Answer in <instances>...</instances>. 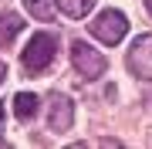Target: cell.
<instances>
[{
  "mask_svg": "<svg viewBox=\"0 0 152 149\" xmlns=\"http://www.w3.org/2000/svg\"><path fill=\"white\" fill-rule=\"evenodd\" d=\"M54 54H58V37L44 31V34H34V37L27 41L20 61H24V68H27L31 75H41V71H48V68H51Z\"/></svg>",
  "mask_w": 152,
  "mask_h": 149,
  "instance_id": "obj_1",
  "label": "cell"
},
{
  "mask_svg": "<svg viewBox=\"0 0 152 149\" xmlns=\"http://www.w3.org/2000/svg\"><path fill=\"white\" fill-rule=\"evenodd\" d=\"M88 31L102 44H122V37L129 34V17L122 10H102L95 21H88Z\"/></svg>",
  "mask_w": 152,
  "mask_h": 149,
  "instance_id": "obj_2",
  "label": "cell"
},
{
  "mask_svg": "<svg viewBox=\"0 0 152 149\" xmlns=\"http://www.w3.org/2000/svg\"><path fill=\"white\" fill-rule=\"evenodd\" d=\"M71 65H75V71L81 75V78H98V75H105L108 61H105V54L95 51L91 44L75 41V44H71Z\"/></svg>",
  "mask_w": 152,
  "mask_h": 149,
  "instance_id": "obj_3",
  "label": "cell"
},
{
  "mask_svg": "<svg viewBox=\"0 0 152 149\" xmlns=\"http://www.w3.org/2000/svg\"><path fill=\"white\" fill-rule=\"evenodd\" d=\"M125 65H129V71L135 78H142V81L152 78V34H139L135 37V44L129 48Z\"/></svg>",
  "mask_w": 152,
  "mask_h": 149,
  "instance_id": "obj_4",
  "label": "cell"
},
{
  "mask_svg": "<svg viewBox=\"0 0 152 149\" xmlns=\"http://www.w3.org/2000/svg\"><path fill=\"white\" fill-rule=\"evenodd\" d=\"M71 119H75V105H71V98L61 95V92H51L48 95V129H51V132H68V129H71Z\"/></svg>",
  "mask_w": 152,
  "mask_h": 149,
  "instance_id": "obj_5",
  "label": "cell"
},
{
  "mask_svg": "<svg viewBox=\"0 0 152 149\" xmlns=\"http://www.w3.org/2000/svg\"><path fill=\"white\" fill-rule=\"evenodd\" d=\"M24 17L20 14H14V10H0V48H10L14 44V37L24 31Z\"/></svg>",
  "mask_w": 152,
  "mask_h": 149,
  "instance_id": "obj_6",
  "label": "cell"
},
{
  "mask_svg": "<svg viewBox=\"0 0 152 149\" xmlns=\"http://www.w3.org/2000/svg\"><path fill=\"white\" fill-rule=\"evenodd\" d=\"M37 105H41V98L34 92H20V95H14V115L20 119V122H27V119H34Z\"/></svg>",
  "mask_w": 152,
  "mask_h": 149,
  "instance_id": "obj_7",
  "label": "cell"
},
{
  "mask_svg": "<svg viewBox=\"0 0 152 149\" xmlns=\"http://www.w3.org/2000/svg\"><path fill=\"white\" fill-rule=\"evenodd\" d=\"M54 7H61L71 21H81V17L91 14V7H95V0H54Z\"/></svg>",
  "mask_w": 152,
  "mask_h": 149,
  "instance_id": "obj_8",
  "label": "cell"
},
{
  "mask_svg": "<svg viewBox=\"0 0 152 149\" xmlns=\"http://www.w3.org/2000/svg\"><path fill=\"white\" fill-rule=\"evenodd\" d=\"M24 7H27V14L37 17V21H51V17H54V0H24Z\"/></svg>",
  "mask_w": 152,
  "mask_h": 149,
  "instance_id": "obj_9",
  "label": "cell"
},
{
  "mask_svg": "<svg viewBox=\"0 0 152 149\" xmlns=\"http://www.w3.org/2000/svg\"><path fill=\"white\" fill-rule=\"evenodd\" d=\"M145 102H149V109H152V78H149V88H145Z\"/></svg>",
  "mask_w": 152,
  "mask_h": 149,
  "instance_id": "obj_10",
  "label": "cell"
},
{
  "mask_svg": "<svg viewBox=\"0 0 152 149\" xmlns=\"http://www.w3.org/2000/svg\"><path fill=\"white\" fill-rule=\"evenodd\" d=\"M4 78H7V65L0 61V85H4Z\"/></svg>",
  "mask_w": 152,
  "mask_h": 149,
  "instance_id": "obj_11",
  "label": "cell"
},
{
  "mask_svg": "<svg viewBox=\"0 0 152 149\" xmlns=\"http://www.w3.org/2000/svg\"><path fill=\"white\" fill-rule=\"evenodd\" d=\"M0 129H4V109H0ZM0 146H7V142H4V139H0Z\"/></svg>",
  "mask_w": 152,
  "mask_h": 149,
  "instance_id": "obj_12",
  "label": "cell"
},
{
  "mask_svg": "<svg viewBox=\"0 0 152 149\" xmlns=\"http://www.w3.org/2000/svg\"><path fill=\"white\" fill-rule=\"evenodd\" d=\"M145 10H149V14H152V0H145Z\"/></svg>",
  "mask_w": 152,
  "mask_h": 149,
  "instance_id": "obj_13",
  "label": "cell"
}]
</instances>
